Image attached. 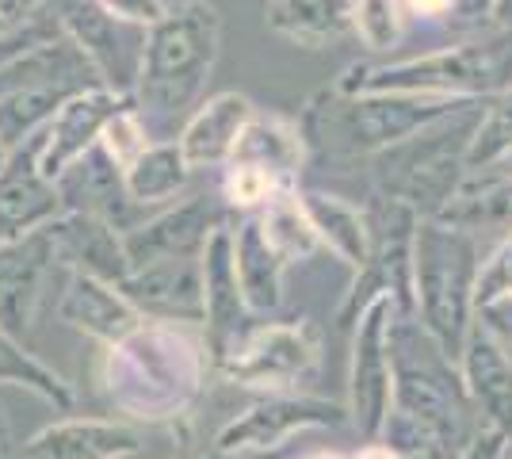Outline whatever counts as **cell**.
I'll return each mask as SVG.
<instances>
[{
	"label": "cell",
	"instance_id": "cell-1",
	"mask_svg": "<svg viewBox=\"0 0 512 459\" xmlns=\"http://www.w3.org/2000/svg\"><path fill=\"white\" fill-rule=\"evenodd\" d=\"M390 364L394 391L379 440L394 456L459 459V452L486 429L470 402L459 360L444 352L417 314H394Z\"/></svg>",
	"mask_w": 512,
	"mask_h": 459
},
{
	"label": "cell",
	"instance_id": "cell-2",
	"mask_svg": "<svg viewBox=\"0 0 512 459\" xmlns=\"http://www.w3.org/2000/svg\"><path fill=\"white\" fill-rule=\"evenodd\" d=\"M214 372L203 326L142 322L130 337L104 345L100 394L134 425H169L192 410Z\"/></svg>",
	"mask_w": 512,
	"mask_h": 459
},
{
	"label": "cell",
	"instance_id": "cell-3",
	"mask_svg": "<svg viewBox=\"0 0 512 459\" xmlns=\"http://www.w3.org/2000/svg\"><path fill=\"white\" fill-rule=\"evenodd\" d=\"M222 46V23L207 0H180L157 23H150L142 73L130 92L150 142H176V131L203 104Z\"/></svg>",
	"mask_w": 512,
	"mask_h": 459
},
{
	"label": "cell",
	"instance_id": "cell-4",
	"mask_svg": "<svg viewBox=\"0 0 512 459\" xmlns=\"http://www.w3.org/2000/svg\"><path fill=\"white\" fill-rule=\"evenodd\" d=\"M470 96H444V92H321L302 111V142L306 161L352 165L371 161L379 150L394 146L421 131L425 123L440 119L444 111L463 104Z\"/></svg>",
	"mask_w": 512,
	"mask_h": 459
},
{
	"label": "cell",
	"instance_id": "cell-5",
	"mask_svg": "<svg viewBox=\"0 0 512 459\" xmlns=\"http://www.w3.org/2000/svg\"><path fill=\"white\" fill-rule=\"evenodd\" d=\"M490 100H463L421 131L367 161L375 196L398 199L421 219H440L470 173V146Z\"/></svg>",
	"mask_w": 512,
	"mask_h": 459
},
{
	"label": "cell",
	"instance_id": "cell-6",
	"mask_svg": "<svg viewBox=\"0 0 512 459\" xmlns=\"http://www.w3.org/2000/svg\"><path fill=\"white\" fill-rule=\"evenodd\" d=\"M478 234L444 219H421L413 234V295L421 326L444 345L448 356H463L474 318H478Z\"/></svg>",
	"mask_w": 512,
	"mask_h": 459
},
{
	"label": "cell",
	"instance_id": "cell-7",
	"mask_svg": "<svg viewBox=\"0 0 512 459\" xmlns=\"http://www.w3.org/2000/svg\"><path fill=\"white\" fill-rule=\"evenodd\" d=\"M337 88L344 92H444L490 100L512 88V31L493 27V35L432 50L394 66H352Z\"/></svg>",
	"mask_w": 512,
	"mask_h": 459
},
{
	"label": "cell",
	"instance_id": "cell-8",
	"mask_svg": "<svg viewBox=\"0 0 512 459\" xmlns=\"http://www.w3.org/2000/svg\"><path fill=\"white\" fill-rule=\"evenodd\" d=\"M96 85H104L96 66L65 31L20 54L0 69V142L16 150L31 134L43 131L65 100Z\"/></svg>",
	"mask_w": 512,
	"mask_h": 459
},
{
	"label": "cell",
	"instance_id": "cell-9",
	"mask_svg": "<svg viewBox=\"0 0 512 459\" xmlns=\"http://www.w3.org/2000/svg\"><path fill=\"white\" fill-rule=\"evenodd\" d=\"M371 219V257L360 272H352V287L344 291V303L337 310V326L352 329L375 299H394L402 314H417L413 295V234L421 215L398 203V199L371 196L367 203Z\"/></svg>",
	"mask_w": 512,
	"mask_h": 459
},
{
	"label": "cell",
	"instance_id": "cell-10",
	"mask_svg": "<svg viewBox=\"0 0 512 459\" xmlns=\"http://www.w3.org/2000/svg\"><path fill=\"white\" fill-rule=\"evenodd\" d=\"M321 341L310 322H260L245 341L226 352L214 375L234 387L253 391H287L318 372Z\"/></svg>",
	"mask_w": 512,
	"mask_h": 459
},
{
	"label": "cell",
	"instance_id": "cell-11",
	"mask_svg": "<svg viewBox=\"0 0 512 459\" xmlns=\"http://www.w3.org/2000/svg\"><path fill=\"white\" fill-rule=\"evenodd\" d=\"M65 272L69 268L62 264L50 222L16 241H4L0 245V326L12 337L27 341L43 322L46 306L58 303L54 280H62Z\"/></svg>",
	"mask_w": 512,
	"mask_h": 459
},
{
	"label": "cell",
	"instance_id": "cell-12",
	"mask_svg": "<svg viewBox=\"0 0 512 459\" xmlns=\"http://www.w3.org/2000/svg\"><path fill=\"white\" fill-rule=\"evenodd\" d=\"M54 20L73 43L85 50V58L96 66L104 88L130 96L142 73V54H146V23L123 20L107 12L100 0H46Z\"/></svg>",
	"mask_w": 512,
	"mask_h": 459
},
{
	"label": "cell",
	"instance_id": "cell-13",
	"mask_svg": "<svg viewBox=\"0 0 512 459\" xmlns=\"http://www.w3.org/2000/svg\"><path fill=\"white\" fill-rule=\"evenodd\" d=\"M402 314L394 299H375L352 326V356H348V425L363 444L383 437L394 391L390 364V322Z\"/></svg>",
	"mask_w": 512,
	"mask_h": 459
},
{
	"label": "cell",
	"instance_id": "cell-14",
	"mask_svg": "<svg viewBox=\"0 0 512 459\" xmlns=\"http://www.w3.org/2000/svg\"><path fill=\"white\" fill-rule=\"evenodd\" d=\"M341 425H348V406H341V402L314 398V394L276 391L230 417L218 429L214 444L222 452H241V456H276L279 448L299 433L341 429Z\"/></svg>",
	"mask_w": 512,
	"mask_h": 459
},
{
	"label": "cell",
	"instance_id": "cell-15",
	"mask_svg": "<svg viewBox=\"0 0 512 459\" xmlns=\"http://www.w3.org/2000/svg\"><path fill=\"white\" fill-rule=\"evenodd\" d=\"M54 188L62 199V211H77V215H92V219L115 226L119 234H130L134 226L146 222V211L127 188V169L107 153L104 142L88 146L77 153L62 173L54 176Z\"/></svg>",
	"mask_w": 512,
	"mask_h": 459
},
{
	"label": "cell",
	"instance_id": "cell-16",
	"mask_svg": "<svg viewBox=\"0 0 512 459\" xmlns=\"http://www.w3.org/2000/svg\"><path fill=\"white\" fill-rule=\"evenodd\" d=\"M230 215L234 211H230L226 196H207V192L153 215L142 226H134L130 234H123L130 268L150 261H199L207 253L214 230H222Z\"/></svg>",
	"mask_w": 512,
	"mask_h": 459
},
{
	"label": "cell",
	"instance_id": "cell-17",
	"mask_svg": "<svg viewBox=\"0 0 512 459\" xmlns=\"http://www.w3.org/2000/svg\"><path fill=\"white\" fill-rule=\"evenodd\" d=\"M203 291H207V314H203V333L211 345V360L218 364L237 341H245L253 326L264 318L253 314V306L241 291L234 264V226L226 222L222 230H214L203 253Z\"/></svg>",
	"mask_w": 512,
	"mask_h": 459
},
{
	"label": "cell",
	"instance_id": "cell-18",
	"mask_svg": "<svg viewBox=\"0 0 512 459\" xmlns=\"http://www.w3.org/2000/svg\"><path fill=\"white\" fill-rule=\"evenodd\" d=\"M43 142L46 127L20 142L0 169V245L23 238L62 215L58 188L43 173Z\"/></svg>",
	"mask_w": 512,
	"mask_h": 459
},
{
	"label": "cell",
	"instance_id": "cell-19",
	"mask_svg": "<svg viewBox=\"0 0 512 459\" xmlns=\"http://www.w3.org/2000/svg\"><path fill=\"white\" fill-rule=\"evenodd\" d=\"M127 303L142 322H188L203 326L207 291H203V257L199 261H150L130 268L119 280Z\"/></svg>",
	"mask_w": 512,
	"mask_h": 459
},
{
	"label": "cell",
	"instance_id": "cell-20",
	"mask_svg": "<svg viewBox=\"0 0 512 459\" xmlns=\"http://www.w3.org/2000/svg\"><path fill=\"white\" fill-rule=\"evenodd\" d=\"M146 448V425L127 417H65L20 444L16 459H130Z\"/></svg>",
	"mask_w": 512,
	"mask_h": 459
},
{
	"label": "cell",
	"instance_id": "cell-21",
	"mask_svg": "<svg viewBox=\"0 0 512 459\" xmlns=\"http://www.w3.org/2000/svg\"><path fill=\"white\" fill-rule=\"evenodd\" d=\"M54 314L69 329L85 333V337L100 341V345H115V341H123V337H130L134 329L142 326V314L127 303V295L119 291V284L88 276V272H77V268L65 272Z\"/></svg>",
	"mask_w": 512,
	"mask_h": 459
},
{
	"label": "cell",
	"instance_id": "cell-22",
	"mask_svg": "<svg viewBox=\"0 0 512 459\" xmlns=\"http://www.w3.org/2000/svg\"><path fill=\"white\" fill-rule=\"evenodd\" d=\"M130 104V96H119L111 88L96 85L77 92L73 100H65L62 108L54 111V119L46 123V142H43V173L54 180L65 165L85 153L88 146L100 142L104 127L115 119V111H123Z\"/></svg>",
	"mask_w": 512,
	"mask_h": 459
},
{
	"label": "cell",
	"instance_id": "cell-23",
	"mask_svg": "<svg viewBox=\"0 0 512 459\" xmlns=\"http://www.w3.org/2000/svg\"><path fill=\"white\" fill-rule=\"evenodd\" d=\"M253 115L256 108L249 96H241V92H218L211 100H203L192 111V119L184 123V131L176 134L180 153L188 157V165H192L195 173L230 165L237 138H241L245 123Z\"/></svg>",
	"mask_w": 512,
	"mask_h": 459
},
{
	"label": "cell",
	"instance_id": "cell-24",
	"mask_svg": "<svg viewBox=\"0 0 512 459\" xmlns=\"http://www.w3.org/2000/svg\"><path fill=\"white\" fill-rule=\"evenodd\" d=\"M459 368H463L470 402H474V410L482 417V425L509 437L512 433V356L493 341L486 329L478 326V318H474V329H470L467 345H463Z\"/></svg>",
	"mask_w": 512,
	"mask_h": 459
},
{
	"label": "cell",
	"instance_id": "cell-25",
	"mask_svg": "<svg viewBox=\"0 0 512 459\" xmlns=\"http://www.w3.org/2000/svg\"><path fill=\"white\" fill-rule=\"evenodd\" d=\"M50 230H54L65 268H77V272L100 276V280H111V284H119L130 272L127 245H123V234L115 226L92 219V215L62 211L58 219L50 222Z\"/></svg>",
	"mask_w": 512,
	"mask_h": 459
},
{
	"label": "cell",
	"instance_id": "cell-26",
	"mask_svg": "<svg viewBox=\"0 0 512 459\" xmlns=\"http://www.w3.org/2000/svg\"><path fill=\"white\" fill-rule=\"evenodd\" d=\"M234 264L253 314H260V318L279 314V306H283V276H287L291 264L283 261L279 249L268 241L256 211L241 215L234 222Z\"/></svg>",
	"mask_w": 512,
	"mask_h": 459
},
{
	"label": "cell",
	"instance_id": "cell-27",
	"mask_svg": "<svg viewBox=\"0 0 512 459\" xmlns=\"http://www.w3.org/2000/svg\"><path fill=\"white\" fill-rule=\"evenodd\" d=\"M299 199L306 215L314 222L321 238V249H329L337 261H344L352 272H360L371 257V219L367 207L344 196H333L314 184H299Z\"/></svg>",
	"mask_w": 512,
	"mask_h": 459
},
{
	"label": "cell",
	"instance_id": "cell-28",
	"mask_svg": "<svg viewBox=\"0 0 512 459\" xmlns=\"http://www.w3.org/2000/svg\"><path fill=\"white\" fill-rule=\"evenodd\" d=\"M230 165L264 169L283 188L299 184V173L306 169V142H302L299 123H283L276 115H253L237 138Z\"/></svg>",
	"mask_w": 512,
	"mask_h": 459
},
{
	"label": "cell",
	"instance_id": "cell-29",
	"mask_svg": "<svg viewBox=\"0 0 512 459\" xmlns=\"http://www.w3.org/2000/svg\"><path fill=\"white\" fill-rule=\"evenodd\" d=\"M444 222L463 226L470 234H512V173L505 169H474L463 188L444 207Z\"/></svg>",
	"mask_w": 512,
	"mask_h": 459
},
{
	"label": "cell",
	"instance_id": "cell-30",
	"mask_svg": "<svg viewBox=\"0 0 512 459\" xmlns=\"http://www.w3.org/2000/svg\"><path fill=\"white\" fill-rule=\"evenodd\" d=\"M264 16L272 31L310 50L352 35V0H272Z\"/></svg>",
	"mask_w": 512,
	"mask_h": 459
},
{
	"label": "cell",
	"instance_id": "cell-31",
	"mask_svg": "<svg viewBox=\"0 0 512 459\" xmlns=\"http://www.w3.org/2000/svg\"><path fill=\"white\" fill-rule=\"evenodd\" d=\"M192 176L195 169L180 153V142H150L127 165V188L142 207H157V203H169L180 192H188Z\"/></svg>",
	"mask_w": 512,
	"mask_h": 459
},
{
	"label": "cell",
	"instance_id": "cell-32",
	"mask_svg": "<svg viewBox=\"0 0 512 459\" xmlns=\"http://www.w3.org/2000/svg\"><path fill=\"white\" fill-rule=\"evenodd\" d=\"M0 387H23V391L39 394L43 402H50L62 414H69L77 406L73 387L50 364H43L35 352L27 349V341L12 337L4 326H0Z\"/></svg>",
	"mask_w": 512,
	"mask_h": 459
},
{
	"label": "cell",
	"instance_id": "cell-33",
	"mask_svg": "<svg viewBox=\"0 0 512 459\" xmlns=\"http://www.w3.org/2000/svg\"><path fill=\"white\" fill-rule=\"evenodd\" d=\"M256 215H260V226H264L268 241L276 245L279 257L287 264L310 261L321 249L318 230H314V222H310V215H306V207H302L299 199V184L295 188H279Z\"/></svg>",
	"mask_w": 512,
	"mask_h": 459
},
{
	"label": "cell",
	"instance_id": "cell-34",
	"mask_svg": "<svg viewBox=\"0 0 512 459\" xmlns=\"http://www.w3.org/2000/svg\"><path fill=\"white\" fill-rule=\"evenodd\" d=\"M505 153H512V88L501 96H490V104H486L482 127H478L474 146H470V173L490 169Z\"/></svg>",
	"mask_w": 512,
	"mask_h": 459
},
{
	"label": "cell",
	"instance_id": "cell-35",
	"mask_svg": "<svg viewBox=\"0 0 512 459\" xmlns=\"http://www.w3.org/2000/svg\"><path fill=\"white\" fill-rule=\"evenodd\" d=\"M352 31L371 50H390L402 39L398 0H352Z\"/></svg>",
	"mask_w": 512,
	"mask_h": 459
},
{
	"label": "cell",
	"instance_id": "cell-36",
	"mask_svg": "<svg viewBox=\"0 0 512 459\" xmlns=\"http://www.w3.org/2000/svg\"><path fill=\"white\" fill-rule=\"evenodd\" d=\"M279 184L276 176H268L264 169H253V165H226V184H222V196L230 203V211H241V215H253L260 211L268 199L276 196ZM295 188V184H291Z\"/></svg>",
	"mask_w": 512,
	"mask_h": 459
},
{
	"label": "cell",
	"instance_id": "cell-37",
	"mask_svg": "<svg viewBox=\"0 0 512 459\" xmlns=\"http://www.w3.org/2000/svg\"><path fill=\"white\" fill-rule=\"evenodd\" d=\"M100 142L107 146V153L127 169L130 161L138 157V153L150 146V134H146V123H142V115L134 111V100H130L123 111H115V119L104 127L100 134Z\"/></svg>",
	"mask_w": 512,
	"mask_h": 459
},
{
	"label": "cell",
	"instance_id": "cell-38",
	"mask_svg": "<svg viewBox=\"0 0 512 459\" xmlns=\"http://www.w3.org/2000/svg\"><path fill=\"white\" fill-rule=\"evenodd\" d=\"M505 295H512V234H505V241L482 261L474 303L486 306V303H493V299H505Z\"/></svg>",
	"mask_w": 512,
	"mask_h": 459
},
{
	"label": "cell",
	"instance_id": "cell-39",
	"mask_svg": "<svg viewBox=\"0 0 512 459\" xmlns=\"http://www.w3.org/2000/svg\"><path fill=\"white\" fill-rule=\"evenodd\" d=\"M478 326L486 329L493 341L512 356V295L478 306Z\"/></svg>",
	"mask_w": 512,
	"mask_h": 459
},
{
	"label": "cell",
	"instance_id": "cell-40",
	"mask_svg": "<svg viewBox=\"0 0 512 459\" xmlns=\"http://www.w3.org/2000/svg\"><path fill=\"white\" fill-rule=\"evenodd\" d=\"M493 8H497V0H451V20L455 23H470V27H478V23L493 20Z\"/></svg>",
	"mask_w": 512,
	"mask_h": 459
},
{
	"label": "cell",
	"instance_id": "cell-41",
	"mask_svg": "<svg viewBox=\"0 0 512 459\" xmlns=\"http://www.w3.org/2000/svg\"><path fill=\"white\" fill-rule=\"evenodd\" d=\"M501 444H505V433L497 429H482L478 437L470 440L467 448L459 452V459H501Z\"/></svg>",
	"mask_w": 512,
	"mask_h": 459
},
{
	"label": "cell",
	"instance_id": "cell-42",
	"mask_svg": "<svg viewBox=\"0 0 512 459\" xmlns=\"http://www.w3.org/2000/svg\"><path fill=\"white\" fill-rule=\"evenodd\" d=\"M39 12H46V0H0V20L4 23H27Z\"/></svg>",
	"mask_w": 512,
	"mask_h": 459
},
{
	"label": "cell",
	"instance_id": "cell-43",
	"mask_svg": "<svg viewBox=\"0 0 512 459\" xmlns=\"http://www.w3.org/2000/svg\"><path fill=\"white\" fill-rule=\"evenodd\" d=\"M409 12L421 20H436V16H448L451 0H409Z\"/></svg>",
	"mask_w": 512,
	"mask_h": 459
},
{
	"label": "cell",
	"instance_id": "cell-44",
	"mask_svg": "<svg viewBox=\"0 0 512 459\" xmlns=\"http://www.w3.org/2000/svg\"><path fill=\"white\" fill-rule=\"evenodd\" d=\"M176 459H276V456H241V452H222L218 444H211V448H199V452H184V456Z\"/></svg>",
	"mask_w": 512,
	"mask_h": 459
},
{
	"label": "cell",
	"instance_id": "cell-45",
	"mask_svg": "<svg viewBox=\"0 0 512 459\" xmlns=\"http://www.w3.org/2000/svg\"><path fill=\"white\" fill-rule=\"evenodd\" d=\"M490 23L493 27H501V31H512V0H497Z\"/></svg>",
	"mask_w": 512,
	"mask_h": 459
},
{
	"label": "cell",
	"instance_id": "cell-46",
	"mask_svg": "<svg viewBox=\"0 0 512 459\" xmlns=\"http://www.w3.org/2000/svg\"><path fill=\"white\" fill-rule=\"evenodd\" d=\"M356 459H394V452L386 448L383 440H371V444H363L360 452H356Z\"/></svg>",
	"mask_w": 512,
	"mask_h": 459
},
{
	"label": "cell",
	"instance_id": "cell-47",
	"mask_svg": "<svg viewBox=\"0 0 512 459\" xmlns=\"http://www.w3.org/2000/svg\"><path fill=\"white\" fill-rule=\"evenodd\" d=\"M0 459H8V425H4V417H0Z\"/></svg>",
	"mask_w": 512,
	"mask_h": 459
},
{
	"label": "cell",
	"instance_id": "cell-48",
	"mask_svg": "<svg viewBox=\"0 0 512 459\" xmlns=\"http://www.w3.org/2000/svg\"><path fill=\"white\" fill-rule=\"evenodd\" d=\"M490 169H505V173H512V153H505L497 165H490Z\"/></svg>",
	"mask_w": 512,
	"mask_h": 459
},
{
	"label": "cell",
	"instance_id": "cell-49",
	"mask_svg": "<svg viewBox=\"0 0 512 459\" xmlns=\"http://www.w3.org/2000/svg\"><path fill=\"white\" fill-rule=\"evenodd\" d=\"M306 459H344L341 452H310Z\"/></svg>",
	"mask_w": 512,
	"mask_h": 459
},
{
	"label": "cell",
	"instance_id": "cell-50",
	"mask_svg": "<svg viewBox=\"0 0 512 459\" xmlns=\"http://www.w3.org/2000/svg\"><path fill=\"white\" fill-rule=\"evenodd\" d=\"M501 459H512V433L505 437V444H501Z\"/></svg>",
	"mask_w": 512,
	"mask_h": 459
},
{
	"label": "cell",
	"instance_id": "cell-51",
	"mask_svg": "<svg viewBox=\"0 0 512 459\" xmlns=\"http://www.w3.org/2000/svg\"><path fill=\"white\" fill-rule=\"evenodd\" d=\"M8 153H12V150H8L4 142H0V169H4V161H8Z\"/></svg>",
	"mask_w": 512,
	"mask_h": 459
}]
</instances>
